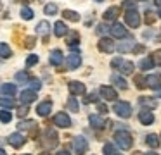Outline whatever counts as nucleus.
<instances>
[{"label": "nucleus", "instance_id": "obj_1", "mask_svg": "<svg viewBox=\"0 0 161 155\" xmlns=\"http://www.w3.org/2000/svg\"><path fill=\"white\" fill-rule=\"evenodd\" d=\"M114 141H116V145H118L121 150H130L132 145H133L132 134H130L128 131H125V129L116 131V133H114Z\"/></svg>", "mask_w": 161, "mask_h": 155}, {"label": "nucleus", "instance_id": "obj_2", "mask_svg": "<svg viewBox=\"0 0 161 155\" xmlns=\"http://www.w3.org/2000/svg\"><path fill=\"white\" fill-rule=\"evenodd\" d=\"M111 65L114 69H119V71L123 72V74H132L133 72V62H130V60H125V59H121V57H116V59H113L111 60Z\"/></svg>", "mask_w": 161, "mask_h": 155}, {"label": "nucleus", "instance_id": "obj_3", "mask_svg": "<svg viewBox=\"0 0 161 155\" xmlns=\"http://www.w3.org/2000/svg\"><path fill=\"white\" fill-rule=\"evenodd\" d=\"M73 150H75L76 155H83L85 152L88 150V141L85 140V136L78 134V136L73 138Z\"/></svg>", "mask_w": 161, "mask_h": 155}, {"label": "nucleus", "instance_id": "obj_4", "mask_svg": "<svg viewBox=\"0 0 161 155\" xmlns=\"http://www.w3.org/2000/svg\"><path fill=\"white\" fill-rule=\"evenodd\" d=\"M113 109H114L116 116L123 117V119H128V117L132 116V105H130L128 102H118Z\"/></svg>", "mask_w": 161, "mask_h": 155}, {"label": "nucleus", "instance_id": "obj_5", "mask_svg": "<svg viewBox=\"0 0 161 155\" xmlns=\"http://www.w3.org/2000/svg\"><path fill=\"white\" fill-rule=\"evenodd\" d=\"M125 21H126V24H128L130 28H133V29L140 26V16H139V12H137L135 9L126 10L125 12Z\"/></svg>", "mask_w": 161, "mask_h": 155}, {"label": "nucleus", "instance_id": "obj_6", "mask_svg": "<svg viewBox=\"0 0 161 155\" xmlns=\"http://www.w3.org/2000/svg\"><path fill=\"white\" fill-rule=\"evenodd\" d=\"M54 124L59 127H69L71 126V119L69 116H68L66 112H57L56 116H54Z\"/></svg>", "mask_w": 161, "mask_h": 155}, {"label": "nucleus", "instance_id": "obj_7", "mask_svg": "<svg viewBox=\"0 0 161 155\" xmlns=\"http://www.w3.org/2000/svg\"><path fill=\"white\" fill-rule=\"evenodd\" d=\"M7 141H9V145H11V147L19 148V147H23V145L26 143V138L23 136L21 133H12V134H9Z\"/></svg>", "mask_w": 161, "mask_h": 155}, {"label": "nucleus", "instance_id": "obj_8", "mask_svg": "<svg viewBox=\"0 0 161 155\" xmlns=\"http://www.w3.org/2000/svg\"><path fill=\"white\" fill-rule=\"evenodd\" d=\"M66 64H68V69H78V67H80V64H81L80 52H73V54L68 55Z\"/></svg>", "mask_w": 161, "mask_h": 155}, {"label": "nucleus", "instance_id": "obj_9", "mask_svg": "<svg viewBox=\"0 0 161 155\" xmlns=\"http://www.w3.org/2000/svg\"><path fill=\"white\" fill-rule=\"evenodd\" d=\"M99 50L104 52V54H113L114 52V43H113V40H109V38H101L99 40Z\"/></svg>", "mask_w": 161, "mask_h": 155}, {"label": "nucleus", "instance_id": "obj_10", "mask_svg": "<svg viewBox=\"0 0 161 155\" xmlns=\"http://www.w3.org/2000/svg\"><path fill=\"white\" fill-rule=\"evenodd\" d=\"M68 88H69L71 95H85V91H87V88L81 81H69Z\"/></svg>", "mask_w": 161, "mask_h": 155}, {"label": "nucleus", "instance_id": "obj_11", "mask_svg": "<svg viewBox=\"0 0 161 155\" xmlns=\"http://www.w3.org/2000/svg\"><path fill=\"white\" fill-rule=\"evenodd\" d=\"M43 141H45V145L47 147H56L57 145V141H59V138H57V133L54 129H45V134H43Z\"/></svg>", "mask_w": 161, "mask_h": 155}, {"label": "nucleus", "instance_id": "obj_12", "mask_svg": "<svg viewBox=\"0 0 161 155\" xmlns=\"http://www.w3.org/2000/svg\"><path fill=\"white\" fill-rule=\"evenodd\" d=\"M101 96L104 100H108V102H113V100H116V90L111 88V86H101Z\"/></svg>", "mask_w": 161, "mask_h": 155}, {"label": "nucleus", "instance_id": "obj_13", "mask_svg": "<svg viewBox=\"0 0 161 155\" xmlns=\"http://www.w3.org/2000/svg\"><path fill=\"white\" fill-rule=\"evenodd\" d=\"M19 100H21V103L28 105V103H31L36 100V91H33V90H25V91L19 95Z\"/></svg>", "mask_w": 161, "mask_h": 155}, {"label": "nucleus", "instance_id": "obj_14", "mask_svg": "<svg viewBox=\"0 0 161 155\" xmlns=\"http://www.w3.org/2000/svg\"><path fill=\"white\" fill-rule=\"evenodd\" d=\"M146 86H147V88H153V90L161 88V76H158V74L147 76V78H146Z\"/></svg>", "mask_w": 161, "mask_h": 155}, {"label": "nucleus", "instance_id": "obj_15", "mask_svg": "<svg viewBox=\"0 0 161 155\" xmlns=\"http://www.w3.org/2000/svg\"><path fill=\"white\" fill-rule=\"evenodd\" d=\"M50 110H52V102H50V100H45V102L38 103V107H36V114H38V116H42V117L49 116Z\"/></svg>", "mask_w": 161, "mask_h": 155}, {"label": "nucleus", "instance_id": "obj_16", "mask_svg": "<svg viewBox=\"0 0 161 155\" xmlns=\"http://www.w3.org/2000/svg\"><path fill=\"white\" fill-rule=\"evenodd\" d=\"M111 34L114 38H125L126 36V28L123 26V24H119V23H114L111 26Z\"/></svg>", "mask_w": 161, "mask_h": 155}, {"label": "nucleus", "instance_id": "obj_17", "mask_svg": "<svg viewBox=\"0 0 161 155\" xmlns=\"http://www.w3.org/2000/svg\"><path fill=\"white\" fill-rule=\"evenodd\" d=\"M139 121L142 124H146V126H151V124L154 122V116L151 110H140L139 112Z\"/></svg>", "mask_w": 161, "mask_h": 155}, {"label": "nucleus", "instance_id": "obj_18", "mask_svg": "<svg viewBox=\"0 0 161 155\" xmlns=\"http://www.w3.org/2000/svg\"><path fill=\"white\" fill-rule=\"evenodd\" d=\"M88 121H90V126L95 127V129H104V127H106V121L102 119L101 116H97V114L90 116V117H88Z\"/></svg>", "mask_w": 161, "mask_h": 155}, {"label": "nucleus", "instance_id": "obj_19", "mask_svg": "<svg viewBox=\"0 0 161 155\" xmlns=\"http://www.w3.org/2000/svg\"><path fill=\"white\" fill-rule=\"evenodd\" d=\"M49 60H50V64H52V65H61V64H63V60H64L63 52H61V50H52V52H50Z\"/></svg>", "mask_w": 161, "mask_h": 155}, {"label": "nucleus", "instance_id": "obj_20", "mask_svg": "<svg viewBox=\"0 0 161 155\" xmlns=\"http://www.w3.org/2000/svg\"><path fill=\"white\" fill-rule=\"evenodd\" d=\"M119 16V7H109L108 10L104 12V21H116Z\"/></svg>", "mask_w": 161, "mask_h": 155}, {"label": "nucleus", "instance_id": "obj_21", "mask_svg": "<svg viewBox=\"0 0 161 155\" xmlns=\"http://www.w3.org/2000/svg\"><path fill=\"white\" fill-rule=\"evenodd\" d=\"M66 33H68V26L63 23V21H57V23L54 24V34L61 38V36H64Z\"/></svg>", "mask_w": 161, "mask_h": 155}, {"label": "nucleus", "instance_id": "obj_22", "mask_svg": "<svg viewBox=\"0 0 161 155\" xmlns=\"http://www.w3.org/2000/svg\"><path fill=\"white\" fill-rule=\"evenodd\" d=\"M16 91H18V88H16V85H12V83L2 85V93H4L5 96H9V98H12V96L16 95Z\"/></svg>", "mask_w": 161, "mask_h": 155}, {"label": "nucleus", "instance_id": "obj_23", "mask_svg": "<svg viewBox=\"0 0 161 155\" xmlns=\"http://www.w3.org/2000/svg\"><path fill=\"white\" fill-rule=\"evenodd\" d=\"M111 81L114 83V86H118L119 90H126V88H128L126 81H125V79H123L119 74H113V76H111Z\"/></svg>", "mask_w": 161, "mask_h": 155}, {"label": "nucleus", "instance_id": "obj_24", "mask_svg": "<svg viewBox=\"0 0 161 155\" xmlns=\"http://www.w3.org/2000/svg\"><path fill=\"white\" fill-rule=\"evenodd\" d=\"M139 67L142 69V71H149V69H153L154 67V62H153V57H144L142 60L139 62Z\"/></svg>", "mask_w": 161, "mask_h": 155}, {"label": "nucleus", "instance_id": "obj_25", "mask_svg": "<svg viewBox=\"0 0 161 155\" xmlns=\"http://www.w3.org/2000/svg\"><path fill=\"white\" fill-rule=\"evenodd\" d=\"M36 33L42 34V36H47V34L50 33V24L47 23V21H42V23H38V26H36Z\"/></svg>", "mask_w": 161, "mask_h": 155}, {"label": "nucleus", "instance_id": "obj_26", "mask_svg": "<svg viewBox=\"0 0 161 155\" xmlns=\"http://www.w3.org/2000/svg\"><path fill=\"white\" fill-rule=\"evenodd\" d=\"M139 102H140V105H144V107H149V109H156L158 107V100L156 98H149V96H142V98H139Z\"/></svg>", "mask_w": 161, "mask_h": 155}, {"label": "nucleus", "instance_id": "obj_27", "mask_svg": "<svg viewBox=\"0 0 161 155\" xmlns=\"http://www.w3.org/2000/svg\"><path fill=\"white\" fill-rule=\"evenodd\" d=\"M146 143L149 145L151 148H158L159 147V136H158V134H147Z\"/></svg>", "mask_w": 161, "mask_h": 155}, {"label": "nucleus", "instance_id": "obj_28", "mask_svg": "<svg viewBox=\"0 0 161 155\" xmlns=\"http://www.w3.org/2000/svg\"><path fill=\"white\" fill-rule=\"evenodd\" d=\"M12 55V50L7 43H0V57L2 59H9Z\"/></svg>", "mask_w": 161, "mask_h": 155}, {"label": "nucleus", "instance_id": "obj_29", "mask_svg": "<svg viewBox=\"0 0 161 155\" xmlns=\"http://www.w3.org/2000/svg\"><path fill=\"white\" fill-rule=\"evenodd\" d=\"M63 16H64V19H69V21H75V23H76V21H80V14L78 12H75V10H64L63 12Z\"/></svg>", "mask_w": 161, "mask_h": 155}, {"label": "nucleus", "instance_id": "obj_30", "mask_svg": "<svg viewBox=\"0 0 161 155\" xmlns=\"http://www.w3.org/2000/svg\"><path fill=\"white\" fill-rule=\"evenodd\" d=\"M0 107L4 109H14V100L9 96H0Z\"/></svg>", "mask_w": 161, "mask_h": 155}, {"label": "nucleus", "instance_id": "obj_31", "mask_svg": "<svg viewBox=\"0 0 161 155\" xmlns=\"http://www.w3.org/2000/svg\"><path fill=\"white\" fill-rule=\"evenodd\" d=\"M16 81H19V83H28V81H30V74H28L26 71L16 72Z\"/></svg>", "mask_w": 161, "mask_h": 155}, {"label": "nucleus", "instance_id": "obj_32", "mask_svg": "<svg viewBox=\"0 0 161 155\" xmlns=\"http://www.w3.org/2000/svg\"><path fill=\"white\" fill-rule=\"evenodd\" d=\"M33 16H35V14H33V10L30 9V7H23V9H21V17H23L25 21L33 19Z\"/></svg>", "mask_w": 161, "mask_h": 155}, {"label": "nucleus", "instance_id": "obj_33", "mask_svg": "<svg viewBox=\"0 0 161 155\" xmlns=\"http://www.w3.org/2000/svg\"><path fill=\"white\" fill-rule=\"evenodd\" d=\"M66 107H68V109L71 110V112H78V100L75 98V96H71V98L68 100Z\"/></svg>", "mask_w": 161, "mask_h": 155}, {"label": "nucleus", "instance_id": "obj_34", "mask_svg": "<svg viewBox=\"0 0 161 155\" xmlns=\"http://www.w3.org/2000/svg\"><path fill=\"white\" fill-rule=\"evenodd\" d=\"M0 121H2L4 124L11 122V121H12V114L9 112V110H0Z\"/></svg>", "mask_w": 161, "mask_h": 155}, {"label": "nucleus", "instance_id": "obj_35", "mask_svg": "<svg viewBox=\"0 0 161 155\" xmlns=\"http://www.w3.org/2000/svg\"><path fill=\"white\" fill-rule=\"evenodd\" d=\"M43 10H45L47 16H54V14H57V5L56 3H47Z\"/></svg>", "mask_w": 161, "mask_h": 155}, {"label": "nucleus", "instance_id": "obj_36", "mask_svg": "<svg viewBox=\"0 0 161 155\" xmlns=\"http://www.w3.org/2000/svg\"><path fill=\"white\" fill-rule=\"evenodd\" d=\"M19 129H33L35 127V121H23V122L18 124Z\"/></svg>", "mask_w": 161, "mask_h": 155}, {"label": "nucleus", "instance_id": "obj_37", "mask_svg": "<svg viewBox=\"0 0 161 155\" xmlns=\"http://www.w3.org/2000/svg\"><path fill=\"white\" fill-rule=\"evenodd\" d=\"M78 43H80V40H78V34H76V33H71V38L68 40V45L73 48V47H76Z\"/></svg>", "mask_w": 161, "mask_h": 155}, {"label": "nucleus", "instance_id": "obj_38", "mask_svg": "<svg viewBox=\"0 0 161 155\" xmlns=\"http://www.w3.org/2000/svg\"><path fill=\"white\" fill-rule=\"evenodd\" d=\"M102 152H104V155H113V153H116V152H114V147H113L111 143H106L104 148H102Z\"/></svg>", "mask_w": 161, "mask_h": 155}, {"label": "nucleus", "instance_id": "obj_39", "mask_svg": "<svg viewBox=\"0 0 161 155\" xmlns=\"http://www.w3.org/2000/svg\"><path fill=\"white\" fill-rule=\"evenodd\" d=\"M36 62H38V55H30L28 59H26V65H28V67H31V65H35Z\"/></svg>", "mask_w": 161, "mask_h": 155}, {"label": "nucleus", "instance_id": "obj_40", "mask_svg": "<svg viewBox=\"0 0 161 155\" xmlns=\"http://www.w3.org/2000/svg\"><path fill=\"white\" fill-rule=\"evenodd\" d=\"M125 9H128V10H132V9H135V0H123V3H121Z\"/></svg>", "mask_w": 161, "mask_h": 155}, {"label": "nucleus", "instance_id": "obj_41", "mask_svg": "<svg viewBox=\"0 0 161 155\" xmlns=\"http://www.w3.org/2000/svg\"><path fill=\"white\" fill-rule=\"evenodd\" d=\"M30 86H31V90H33V91H36V90H40L42 83H40L38 79H30Z\"/></svg>", "mask_w": 161, "mask_h": 155}, {"label": "nucleus", "instance_id": "obj_42", "mask_svg": "<svg viewBox=\"0 0 161 155\" xmlns=\"http://www.w3.org/2000/svg\"><path fill=\"white\" fill-rule=\"evenodd\" d=\"M146 21H147L149 24H153L154 21H156V16H154V14L151 12V10H147V12H146Z\"/></svg>", "mask_w": 161, "mask_h": 155}, {"label": "nucleus", "instance_id": "obj_43", "mask_svg": "<svg viewBox=\"0 0 161 155\" xmlns=\"http://www.w3.org/2000/svg\"><path fill=\"white\" fill-rule=\"evenodd\" d=\"M137 86H139V88H146V78L137 76Z\"/></svg>", "mask_w": 161, "mask_h": 155}, {"label": "nucleus", "instance_id": "obj_44", "mask_svg": "<svg viewBox=\"0 0 161 155\" xmlns=\"http://www.w3.org/2000/svg\"><path fill=\"white\" fill-rule=\"evenodd\" d=\"M26 47H28V48H33V47H35V38H33V36H28V38H26Z\"/></svg>", "mask_w": 161, "mask_h": 155}, {"label": "nucleus", "instance_id": "obj_45", "mask_svg": "<svg viewBox=\"0 0 161 155\" xmlns=\"http://www.w3.org/2000/svg\"><path fill=\"white\" fill-rule=\"evenodd\" d=\"M26 114H28V107H21V109L18 110V116L19 117H25Z\"/></svg>", "mask_w": 161, "mask_h": 155}, {"label": "nucleus", "instance_id": "obj_46", "mask_svg": "<svg viewBox=\"0 0 161 155\" xmlns=\"http://www.w3.org/2000/svg\"><path fill=\"white\" fill-rule=\"evenodd\" d=\"M97 95H92V96H85V103H90V102H97Z\"/></svg>", "mask_w": 161, "mask_h": 155}, {"label": "nucleus", "instance_id": "obj_47", "mask_svg": "<svg viewBox=\"0 0 161 155\" xmlns=\"http://www.w3.org/2000/svg\"><path fill=\"white\" fill-rule=\"evenodd\" d=\"M104 31H106L104 24H99V28H97V33H99V34H102V33H104Z\"/></svg>", "mask_w": 161, "mask_h": 155}, {"label": "nucleus", "instance_id": "obj_48", "mask_svg": "<svg viewBox=\"0 0 161 155\" xmlns=\"http://www.w3.org/2000/svg\"><path fill=\"white\" fill-rule=\"evenodd\" d=\"M99 110H101V112H108V107H106V105H102V103H99Z\"/></svg>", "mask_w": 161, "mask_h": 155}, {"label": "nucleus", "instance_id": "obj_49", "mask_svg": "<svg viewBox=\"0 0 161 155\" xmlns=\"http://www.w3.org/2000/svg\"><path fill=\"white\" fill-rule=\"evenodd\" d=\"M57 155H71V153L68 150H59V152H57Z\"/></svg>", "mask_w": 161, "mask_h": 155}, {"label": "nucleus", "instance_id": "obj_50", "mask_svg": "<svg viewBox=\"0 0 161 155\" xmlns=\"http://www.w3.org/2000/svg\"><path fill=\"white\" fill-rule=\"evenodd\" d=\"M154 2H156V5H158V7H161V0H154Z\"/></svg>", "mask_w": 161, "mask_h": 155}, {"label": "nucleus", "instance_id": "obj_51", "mask_svg": "<svg viewBox=\"0 0 161 155\" xmlns=\"http://www.w3.org/2000/svg\"><path fill=\"white\" fill-rule=\"evenodd\" d=\"M0 155H7V153H5V150H2V148H0Z\"/></svg>", "mask_w": 161, "mask_h": 155}, {"label": "nucleus", "instance_id": "obj_52", "mask_svg": "<svg viewBox=\"0 0 161 155\" xmlns=\"http://www.w3.org/2000/svg\"><path fill=\"white\" fill-rule=\"evenodd\" d=\"M40 155H50V152H42Z\"/></svg>", "mask_w": 161, "mask_h": 155}, {"label": "nucleus", "instance_id": "obj_53", "mask_svg": "<svg viewBox=\"0 0 161 155\" xmlns=\"http://www.w3.org/2000/svg\"><path fill=\"white\" fill-rule=\"evenodd\" d=\"M146 155H158L156 152H149V153H146Z\"/></svg>", "mask_w": 161, "mask_h": 155}, {"label": "nucleus", "instance_id": "obj_54", "mask_svg": "<svg viewBox=\"0 0 161 155\" xmlns=\"http://www.w3.org/2000/svg\"><path fill=\"white\" fill-rule=\"evenodd\" d=\"M158 16H159V17H161V9H159V12H158Z\"/></svg>", "mask_w": 161, "mask_h": 155}, {"label": "nucleus", "instance_id": "obj_55", "mask_svg": "<svg viewBox=\"0 0 161 155\" xmlns=\"http://www.w3.org/2000/svg\"><path fill=\"white\" fill-rule=\"evenodd\" d=\"M158 96H161V90H159V93H158Z\"/></svg>", "mask_w": 161, "mask_h": 155}, {"label": "nucleus", "instance_id": "obj_56", "mask_svg": "<svg viewBox=\"0 0 161 155\" xmlns=\"http://www.w3.org/2000/svg\"><path fill=\"white\" fill-rule=\"evenodd\" d=\"M95 2H102V0H95Z\"/></svg>", "mask_w": 161, "mask_h": 155}, {"label": "nucleus", "instance_id": "obj_57", "mask_svg": "<svg viewBox=\"0 0 161 155\" xmlns=\"http://www.w3.org/2000/svg\"><path fill=\"white\" fill-rule=\"evenodd\" d=\"M113 155H119V153H113Z\"/></svg>", "mask_w": 161, "mask_h": 155}, {"label": "nucleus", "instance_id": "obj_58", "mask_svg": "<svg viewBox=\"0 0 161 155\" xmlns=\"http://www.w3.org/2000/svg\"><path fill=\"white\" fill-rule=\"evenodd\" d=\"M25 155H30V153H25Z\"/></svg>", "mask_w": 161, "mask_h": 155}, {"label": "nucleus", "instance_id": "obj_59", "mask_svg": "<svg viewBox=\"0 0 161 155\" xmlns=\"http://www.w3.org/2000/svg\"><path fill=\"white\" fill-rule=\"evenodd\" d=\"M140 2H142V0H140Z\"/></svg>", "mask_w": 161, "mask_h": 155}]
</instances>
